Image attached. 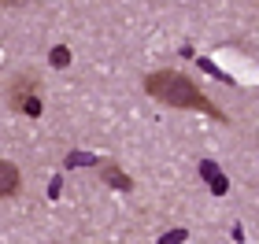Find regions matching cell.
I'll return each mask as SVG.
<instances>
[{"label": "cell", "mask_w": 259, "mask_h": 244, "mask_svg": "<svg viewBox=\"0 0 259 244\" xmlns=\"http://www.w3.org/2000/svg\"><path fill=\"white\" fill-rule=\"evenodd\" d=\"M145 92L152 100L167 104V108H185V111H204V115H211V119H226V115H222L215 104L200 92V85H193V81L185 74H178V71L148 74L145 78Z\"/></svg>", "instance_id": "cell-1"}, {"label": "cell", "mask_w": 259, "mask_h": 244, "mask_svg": "<svg viewBox=\"0 0 259 244\" xmlns=\"http://www.w3.org/2000/svg\"><path fill=\"white\" fill-rule=\"evenodd\" d=\"M11 108L15 111H26L30 119L41 115V96H33V81L30 78H19L15 89H11Z\"/></svg>", "instance_id": "cell-2"}, {"label": "cell", "mask_w": 259, "mask_h": 244, "mask_svg": "<svg viewBox=\"0 0 259 244\" xmlns=\"http://www.w3.org/2000/svg\"><path fill=\"white\" fill-rule=\"evenodd\" d=\"M15 192H19V170L11 163H0V200H8Z\"/></svg>", "instance_id": "cell-3"}, {"label": "cell", "mask_w": 259, "mask_h": 244, "mask_svg": "<svg viewBox=\"0 0 259 244\" xmlns=\"http://www.w3.org/2000/svg\"><path fill=\"white\" fill-rule=\"evenodd\" d=\"M200 170H204V178H207V185H211L215 192H226V178H222V170L215 167V163H204Z\"/></svg>", "instance_id": "cell-4"}, {"label": "cell", "mask_w": 259, "mask_h": 244, "mask_svg": "<svg viewBox=\"0 0 259 244\" xmlns=\"http://www.w3.org/2000/svg\"><path fill=\"white\" fill-rule=\"evenodd\" d=\"M93 156H85V152H74V156H67V167H93Z\"/></svg>", "instance_id": "cell-5"}, {"label": "cell", "mask_w": 259, "mask_h": 244, "mask_svg": "<svg viewBox=\"0 0 259 244\" xmlns=\"http://www.w3.org/2000/svg\"><path fill=\"white\" fill-rule=\"evenodd\" d=\"M70 63V52L63 48V44H60V48H52V67H67Z\"/></svg>", "instance_id": "cell-6"}, {"label": "cell", "mask_w": 259, "mask_h": 244, "mask_svg": "<svg viewBox=\"0 0 259 244\" xmlns=\"http://www.w3.org/2000/svg\"><path fill=\"white\" fill-rule=\"evenodd\" d=\"M108 181H111V185H122V189H126V185H130L126 178H119V170H108Z\"/></svg>", "instance_id": "cell-7"}, {"label": "cell", "mask_w": 259, "mask_h": 244, "mask_svg": "<svg viewBox=\"0 0 259 244\" xmlns=\"http://www.w3.org/2000/svg\"><path fill=\"white\" fill-rule=\"evenodd\" d=\"M22 4H30V0H0V8H22Z\"/></svg>", "instance_id": "cell-8"}]
</instances>
